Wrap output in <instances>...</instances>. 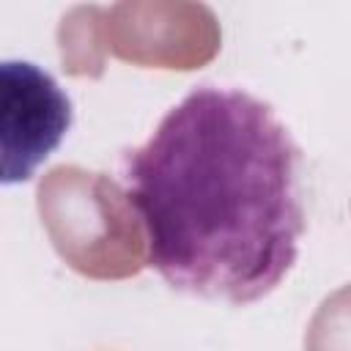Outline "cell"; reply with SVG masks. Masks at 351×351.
I'll return each instance as SVG.
<instances>
[{"mask_svg":"<svg viewBox=\"0 0 351 351\" xmlns=\"http://www.w3.org/2000/svg\"><path fill=\"white\" fill-rule=\"evenodd\" d=\"M296 167L299 148L269 104L236 88H192L121 159L148 266L203 299L271 293L304 230Z\"/></svg>","mask_w":351,"mask_h":351,"instance_id":"obj_1","label":"cell"},{"mask_svg":"<svg viewBox=\"0 0 351 351\" xmlns=\"http://www.w3.org/2000/svg\"><path fill=\"white\" fill-rule=\"evenodd\" d=\"M71 99L30 60L0 63V181H27L71 129Z\"/></svg>","mask_w":351,"mask_h":351,"instance_id":"obj_2","label":"cell"}]
</instances>
